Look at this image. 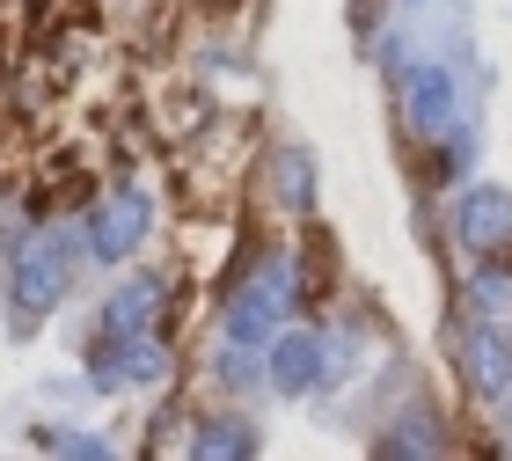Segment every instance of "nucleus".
Masks as SVG:
<instances>
[{
    "label": "nucleus",
    "instance_id": "nucleus-8",
    "mask_svg": "<svg viewBox=\"0 0 512 461\" xmlns=\"http://www.w3.org/2000/svg\"><path fill=\"white\" fill-rule=\"evenodd\" d=\"M278 183H286V191H278L286 205H308V154H300V147L278 161Z\"/></svg>",
    "mask_w": 512,
    "mask_h": 461
},
{
    "label": "nucleus",
    "instance_id": "nucleus-4",
    "mask_svg": "<svg viewBox=\"0 0 512 461\" xmlns=\"http://www.w3.org/2000/svg\"><path fill=\"white\" fill-rule=\"evenodd\" d=\"M461 227H469V242H505L512 235V198L505 191H476L469 213H461Z\"/></svg>",
    "mask_w": 512,
    "mask_h": 461
},
{
    "label": "nucleus",
    "instance_id": "nucleus-7",
    "mask_svg": "<svg viewBox=\"0 0 512 461\" xmlns=\"http://www.w3.org/2000/svg\"><path fill=\"white\" fill-rule=\"evenodd\" d=\"M410 110H417V125L447 118V110H454V88L439 81V74H417V88H410Z\"/></svg>",
    "mask_w": 512,
    "mask_h": 461
},
{
    "label": "nucleus",
    "instance_id": "nucleus-9",
    "mask_svg": "<svg viewBox=\"0 0 512 461\" xmlns=\"http://www.w3.org/2000/svg\"><path fill=\"white\" fill-rule=\"evenodd\" d=\"M147 308H154V279H147V286H125V293H118V315H110V322H118V330H132V322H147Z\"/></svg>",
    "mask_w": 512,
    "mask_h": 461
},
{
    "label": "nucleus",
    "instance_id": "nucleus-6",
    "mask_svg": "<svg viewBox=\"0 0 512 461\" xmlns=\"http://www.w3.org/2000/svg\"><path fill=\"white\" fill-rule=\"evenodd\" d=\"M476 381L491 388V396H505V388H512V330H505L498 344H483V352H476Z\"/></svg>",
    "mask_w": 512,
    "mask_h": 461
},
{
    "label": "nucleus",
    "instance_id": "nucleus-10",
    "mask_svg": "<svg viewBox=\"0 0 512 461\" xmlns=\"http://www.w3.org/2000/svg\"><path fill=\"white\" fill-rule=\"evenodd\" d=\"M198 454H249V432H227V425H213V432H198Z\"/></svg>",
    "mask_w": 512,
    "mask_h": 461
},
{
    "label": "nucleus",
    "instance_id": "nucleus-1",
    "mask_svg": "<svg viewBox=\"0 0 512 461\" xmlns=\"http://www.w3.org/2000/svg\"><path fill=\"white\" fill-rule=\"evenodd\" d=\"M66 271H74V235H37L15 257V308L22 315H44L66 293Z\"/></svg>",
    "mask_w": 512,
    "mask_h": 461
},
{
    "label": "nucleus",
    "instance_id": "nucleus-3",
    "mask_svg": "<svg viewBox=\"0 0 512 461\" xmlns=\"http://www.w3.org/2000/svg\"><path fill=\"white\" fill-rule=\"evenodd\" d=\"M278 301H286V264H271L264 271V286H249L242 293V308H235V337L249 344V337H264L271 330V315H278Z\"/></svg>",
    "mask_w": 512,
    "mask_h": 461
},
{
    "label": "nucleus",
    "instance_id": "nucleus-2",
    "mask_svg": "<svg viewBox=\"0 0 512 461\" xmlns=\"http://www.w3.org/2000/svg\"><path fill=\"white\" fill-rule=\"evenodd\" d=\"M139 235H147V198L118 191V198L103 205V220H96V257H125Z\"/></svg>",
    "mask_w": 512,
    "mask_h": 461
},
{
    "label": "nucleus",
    "instance_id": "nucleus-5",
    "mask_svg": "<svg viewBox=\"0 0 512 461\" xmlns=\"http://www.w3.org/2000/svg\"><path fill=\"white\" fill-rule=\"evenodd\" d=\"M271 366H278V388H308L315 366H322V344H315V337H286Z\"/></svg>",
    "mask_w": 512,
    "mask_h": 461
}]
</instances>
